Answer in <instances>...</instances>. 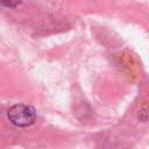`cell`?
<instances>
[{
  "mask_svg": "<svg viewBox=\"0 0 149 149\" xmlns=\"http://www.w3.org/2000/svg\"><path fill=\"white\" fill-rule=\"evenodd\" d=\"M7 118L16 127H29L36 120V111L30 105L17 104L8 109Z\"/></svg>",
  "mask_w": 149,
  "mask_h": 149,
  "instance_id": "cell-1",
  "label": "cell"
},
{
  "mask_svg": "<svg viewBox=\"0 0 149 149\" xmlns=\"http://www.w3.org/2000/svg\"><path fill=\"white\" fill-rule=\"evenodd\" d=\"M20 2L21 0H0V3L6 7H16Z\"/></svg>",
  "mask_w": 149,
  "mask_h": 149,
  "instance_id": "cell-2",
  "label": "cell"
}]
</instances>
